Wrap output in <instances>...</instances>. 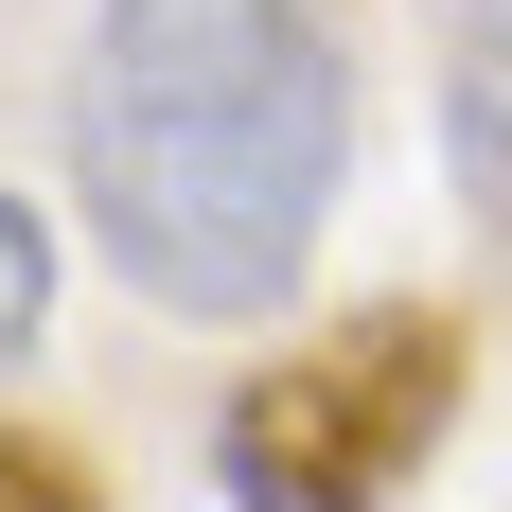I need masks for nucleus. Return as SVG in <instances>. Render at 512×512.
Segmentation results:
<instances>
[{
	"mask_svg": "<svg viewBox=\"0 0 512 512\" xmlns=\"http://www.w3.org/2000/svg\"><path fill=\"white\" fill-rule=\"evenodd\" d=\"M0 512H106V495L53 460V442H18V424H0Z\"/></svg>",
	"mask_w": 512,
	"mask_h": 512,
	"instance_id": "nucleus-5",
	"label": "nucleus"
},
{
	"mask_svg": "<svg viewBox=\"0 0 512 512\" xmlns=\"http://www.w3.org/2000/svg\"><path fill=\"white\" fill-rule=\"evenodd\" d=\"M36 318H53V230L0 195V354H36Z\"/></svg>",
	"mask_w": 512,
	"mask_h": 512,
	"instance_id": "nucleus-4",
	"label": "nucleus"
},
{
	"mask_svg": "<svg viewBox=\"0 0 512 512\" xmlns=\"http://www.w3.org/2000/svg\"><path fill=\"white\" fill-rule=\"evenodd\" d=\"M424 18H442V159L512 230V0H424Z\"/></svg>",
	"mask_w": 512,
	"mask_h": 512,
	"instance_id": "nucleus-3",
	"label": "nucleus"
},
{
	"mask_svg": "<svg viewBox=\"0 0 512 512\" xmlns=\"http://www.w3.org/2000/svg\"><path fill=\"white\" fill-rule=\"evenodd\" d=\"M354 159V71L318 0H106L71 71V177L159 318H265Z\"/></svg>",
	"mask_w": 512,
	"mask_h": 512,
	"instance_id": "nucleus-1",
	"label": "nucleus"
},
{
	"mask_svg": "<svg viewBox=\"0 0 512 512\" xmlns=\"http://www.w3.org/2000/svg\"><path fill=\"white\" fill-rule=\"evenodd\" d=\"M460 371H477V336L442 301H354V318H318V336H283V354L212 407L230 512H389L442 460Z\"/></svg>",
	"mask_w": 512,
	"mask_h": 512,
	"instance_id": "nucleus-2",
	"label": "nucleus"
}]
</instances>
